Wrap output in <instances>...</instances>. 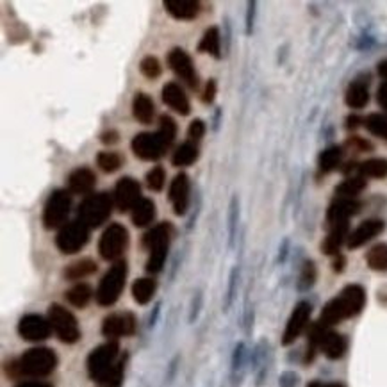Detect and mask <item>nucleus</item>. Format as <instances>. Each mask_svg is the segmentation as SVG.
I'll use <instances>...</instances> for the list:
<instances>
[{"label":"nucleus","instance_id":"f257e3e1","mask_svg":"<svg viewBox=\"0 0 387 387\" xmlns=\"http://www.w3.org/2000/svg\"><path fill=\"white\" fill-rule=\"evenodd\" d=\"M88 373L95 382L108 387H120L124 380V361L120 359V345L108 341L91 352Z\"/></svg>","mask_w":387,"mask_h":387},{"label":"nucleus","instance_id":"f03ea898","mask_svg":"<svg viewBox=\"0 0 387 387\" xmlns=\"http://www.w3.org/2000/svg\"><path fill=\"white\" fill-rule=\"evenodd\" d=\"M177 138V124L168 115L159 118V131L157 132H141L132 140L131 147L134 156L143 161H157L165 156Z\"/></svg>","mask_w":387,"mask_h":387},{"label":"nucleus","instance_id":"7ed1b4c3","mask_svg":"<svg viewBox=\"0 0 387 387\" xmlns=\"http://www.w3.org/2000/svg\"><path fill=\"white\" fill-rule=\"evenodd\" d=\"M366 305V291L363 286L352 284L346 286L338 297L332 298L329 304L323 307L322 316H320V325L330 329V327L338 325V323L350 320V318L361 314V311Z\"/></svg>","mask_w":387,"mask_h":387},{"label":"nucleus","instance_id":"20e7f679","mask_svg":"<svg viewBox=\"0 0 387 387\" xmlns=\"http://www.w3.org/2000/svg\"><path fill=\"white\" fill-rule=\"evenodd\" d=\"M56 366H58L56 352L45 346H38L25 352L18 361L8 364V375L13 379H20V377L42 379V377H49Z\"/></svg>","mask_w":387,"mask_h":387},{"label":"nucleus","instance_id":"39448f33","mask_svg":"<svg viewBox=\"0 0 387 387\" xmlns=\"http://www.w3.org/2000/svg\"><path fill=\"white\" fill-rule=\"evenodd\" d=\"M173 234V227L170 222L159 223L145 234L143 247L149 250V261H147V272L149 273H159L166 263V256H168L170 239Z\"/></svg>","mask_w":387,"mask_h":387},{"label":"nucleus","instance_id":"423d86ee","mask_svg":"<svg viewBox=\"0 0 387 387\" xmlns=\"http://www.w3.org/2000/svg\"><path fill=\"white\" fill-rule=\"evenodd\" d=\"M115 207V198L109 193L90 195L79 206V222L90 229H97L109 220Z\"/></svg>","mask_w":387,"mask_h":387},{"label":"nucleus","instance_id":"0eeeda50","mask_svg":"<svg viewBox=\"0 0 387 387\" xmlns=\"http://www.w3.org/2000/svg\"><path fill=\"white\" fill-rule=\"evenodd\" d=\"M125 279H127V264L124 261H118V263L113 264L108 273L100 280L95 293L97 304L102 305V307L116 304L125 288Z\"/></svg>","mask_w":387,"mask_h":387},{"label":"nucleus","instance_id":"6e6552de","mask_svg":"<svg viewBox=\"0 0 387 387\" xmlns=\"http://www.w3.org/2000/svg\"><path fill=\"white\" fill-rule=\"evenodd\" d=\"M49 322L52 330L59 339L66 345H74L81 339V329H79L77 318L65 309L63 305L52 304L49 307Z\"/></svg>","mask_w":387,"mask_h":387},{"label":"nucleus","instance_id":"1a4fd4ad","mask_svg":"<svg viewBox=\"0 0 387 387\" xmlns=\"http://www.w3.org/2000/svg\"><path fill=\"white\" fill-rule=\"evenodd\" d=\"M72 209V193L68 190H56L50 193L49 200L43 209V223L45 229H59L65 227L66 218Z\"/></svg>","mask_w":387,"mask_h":387},{"label":"nucleus","instance_id":"9d476101","mask_svg":"<svg viewBox=\"0 0 387 387\" xmlns=\"http://www.w3.org/2000/svg\"><path fill=\"white\" fill-rule=\"evenodd\" d=\"M129 247V231L122 223H111L104 231L102 238L99 241V254L106 261H116L124 256V252Z\"/></svg>","mask_w":387,"mask_h":387},{"label":"nucleus","instance_id":"9b49d317","mask_svg":"<svg viewBox=\"0 0 387 387\" xmlns=\"http://www.w3.org/2000/svg\"><path fill=\"white\" fill-rule=\"evenodd\" d=\"M88 241H90V227L84 225L83 222H72L66 223L58 232L56 247L66 256H72L83 250Z\"/></svg>","mask_w":387,"mask_h":387},{"label":"nucleus","instance_id":"f8f14e48","mask_svg":"<svg viewBox=\"0 0 387 387\" xmlns=\"http://www.w3.org/2000/svg\"><path fill=\"white\" fill-rule=\"evenodd\" d=\"M138 329L136 316L132 313H116L108 316L102 323V334L109 339L129 338L134 336Z\"/></svg>","mask_w":387,"mask_h":387},{"label":"nucleus","instance_id":"ddd939ff","mask_svg":"<svg viewBox=\"0 0 387 387\" xmlns=\"http://www.w3.org/2000/svg\"><path fill=\"white\" fill-rule=\"evenodd\" d=\"M311 313H313V307H311L309 302H300V304L293 309L284 334H282V345L288 346L300 338L302 332H304L305 327H307V323H309Z\"/></svg>","mask_w":387,"mask_h":387},{"label":"nucleus","instance_id":"4468645a","mask_svg":"<svg viewBox=\"0 0 387 387\" xmlns=\"http://www.w3.org/2000/svg\"><path fill=\"white\" fill-rule=\"evenodd\" d=\"M113 198H115V206L118 207L122 213H125V211H132L141 200L140 182L132 177L120 179L118 184H116L115 188V195H113Z\"/></svg>","mask_w":387,"mask_h":387},{"label":"nucleus","instance_id":"2eb2a0df","mask_svg":"<svg viewBox=\"0 0 387 387\" xmlns=\"http://www.w3.org/2000/svg\"><path fill=\"white\" fill-rule=\"evenodd\" d=\"M50 332H52L50 322L43 316H40V314H25L20 320V323H18V334L25 341H45L50 336Z\"/></svg>","mask_w":387,"mask_h":387},{"label":"nucleus","instance_id":"dca6fc26","mask_svg":"<svg viewBox=\"0 0 387 387\" xmlns=\"http://www.w3.org/2000/svg\"><path fill=\"white\" fill-rule=\"evenodd\" d=\"M168 65L177 77H181L186 84L193 90L198 88V74L191 58L182 49H173L168 54Z\"/></svg>","mask_w":387,"mask_h":387},{"label":"nucleus","instance_id":"f3484780","mask_svg":"<svg viewBox=\"0 0 387 387\" xmlns=\"http://www.w3.org/2000/svg\"><path fill=\"white\" fill-rule=\"evenodd\" d=\"M190 191L191 182L186 173H179L177 177L173 179L170 184V202H172L173 211L177 216H184L190 207Z\"/></svg>","mask_w":387,"mask_h":387},{"label":"nucleus","instance_id":"a211bd4d","mask_svg":"<svg viewBox=\"0 0 387 387\" xmlns=\"http://www.w3.org/2000/svg\"><path fill=\"white\" fill-rule=\"evenodd\" d=\"M384 229H386V223H384L382 220H366V222L361 223V225L348 236V248L355 250V248H361L363 245L370 243L371 239L382 234Z\"/></svg>","mask_w":387,"mask_h":387},{"label":"nucleus","instance_id":"6ab92c4d","mask_svg":"<svg viewBox=\"0 0 387 387\" xmlns=\"http://www.w3.org/2000/svg\"><path fill=\"white\" fill-rule=\"evenodd\" d=\"M361 211V204L352 198H338L327 211V223L330 227L339 223H348V220Z\"/></svg>","mask_w":387,"mask_h":387},{"label":"nucleus","instance_id":"aec40b11","mask_svg":"<svg viewBox=\"0 0 387 387\" xmlns=\"http://www.w3.org/2000/svg\"><path fill=\"white\" fill-rule=\"evenodd\" d=\"M163 102L182 116H188L191 111L190 99L177 83H168L163 88Z\"/></svg>","mask_w":387,"mask_h":387},{"label":"nucleus","instance_id":"412c9836","mask_svg":"<svg viewBox=\"0 0 387 387\" xmlns=\"http://www.w3.org/2000/svg\"><path fill=\"white\" fill-rule=\"evenodd\" d=\"M95 186L97 175L90 168H77L68 175V191L74 195H90Z\"/></svg>","mask_w":387,"mask_h":387},{"label":"nucleus","instance_id":"4be33fe9","mask_svg":"<svg viewBox=\"0 0 387 387\" xmlns=\"http://www.w3.org/2000/svg\"><path fill=\"white\" fill-rule=\"evenodd\" d=\"M165 9L177 20H195L200 13L198 0H165Z\"/></svg>","mask_w":387,"mask_h":387},{"label":"nucleus","instance_id":"5701e85b","mask_svg":"<svg viewBox=\"0 0 387 387\" xmlns=\"http://www.w3.org/2000/svg\"><path fill=\"white\" fill-rule=\"evenodd\" d=\"M154 113H156V106H154V100L150 99L147 93H136L134 100H132V115L134 118L143 125L152 124Z\"/></svg>","mask_w":387,"mask_h":387},{"label":"nucleus","instance_id":"b1692460","mask_svg":"<svg viewBox=\"0 0 387 387\" xmlns=\"http://www.w3.org/2000/svg\"><path fill=\"white\" fill-rule=\"evenodd\" d=\"M348 223H339V225L330 227L329 236L325 238L322 245V250L327 256H339V248L345 243V239H348Z\"/></svg>","mask_w":387,"mask_h":387},{"label":"nucleus","instance_id":"393cba45","mask_svg":"<svg viewBox=\"0 0 387 387\" xmlns=\"http://www.w3.org/2000/svg\"><path fill=\"white\" fill-rule=\"evenodd\" d=\"M345 100L352 109L366 108L368 102H370V90H368V83L359 81V79L357 81H354V83L348 86V90H346Z\"/></svg>","mask_w":387,"mask_h":387},{"label":"nucleus","instance_id":"a878e982","mask_svg":"<svg viewBox=\"0 0 387 387\" xmlns=\"http://www.w3.org/2000/svg\"><path fill=\"white\" fill-rule=\"evenodd\" d=\"M198 52L202 54H211L213 58L220 59L222 58V36H220L218 27H209V29L204 33L202 40L198 43Z\"/></svg>","mask_w":387,"mask_h":387},{"label":"nucleus","instance_id":"bb28decb","mask_svg":"<svg viewBox=\"0 0 387 387\" xmlns=\"http://www.w3.org/2000/svg\"><path fill=\"white\" fill-rule=\"evenodd\" d=\"M156 218V204L150 198H141L134 209H132V223L136 227H147Z\"/></svg>","mask_w":387,"mask_h":387},{"label":"nucleus","instance_id":"cd10ccee","mask_svg":"<svg viewBox=\"0 0 387 387\" xmlns=\"http://www.w3.org/2000/svg\"><path fill=\"white\" fill-rule=\"evenodd\" d=\"M156 280L154 279H138L134 284H132V298L134 302L140 305H147L152 300L154 293H156Z\"/></svg>","mask_w":387,"mask_h":387},{"label":"nucleus","instance_id":"c85d7f7f","mask_svg":"<svg viewBox=\"0 0 387 387\" xmlns=\"http://www.w3.org/2000/svg\"><path fill=\"white\" fill-rule=\"evenodd\" d=\"M97 263L93 259H81L77 263H72L70 266H66L65 279L66 280H81L84 277H90L97 272Z\"/></svg>","mask_w":387,"mask_h":387},{"label":"nucleus","instance_id":"c756f323","mask_svg":"<svg viewBox=\"0 0 387 387\" xmlns=\"http://www.w3.org/2000/svg\"><path fill=\"white\" fill-rule=\"evenodd\" d=\"M93 298V289L90 284H75L74 288L66 291V300L77 309H84Z\"/></svg>","mask_w":387,"mask_h":387},{"label":"nucleus","instance_id":"7c9ffc66","mask_svg":"<svg viewBox=\"0 0 387 387\" xmlns=\"http://www.w3.org/2000/svg\"><path fill=\"white\" fill-rule=\"evenodd\" d=\"M366 263L373 272L387 273V243H379L371 247L366 254Z\"/></svg>","mask_w":387,"mask_h":387},{"label":"nucleus","instance_id":"2f4dec72","mask_svg":"<svg viewBox=\"0 0 387 387\" xmlns=\"http://www.w3.org/2000/svg\"><path fill=\"white\" fill-rule=\"evenodd\" d=\"M198 159V147L193 141H186L179 147L172 157L173 166H190Z\"/></svg>","mask_w":387,"mask_h":387},{"label":"nucleus","instance_id":"473e14b6","mask_svg":"<svg viewBox=\"0 0 387 387\" xmlns=\"http://www.w3.org/2000/svg\"><path fill=\"white\" fill-rule=\"evenodd\" d=\"M364 190H366V181H364V177H350L346 179V181H343L341 184L336 188V195H338L339 198H352V200H355V197L363 193Z\"/></svg>","mask_w":387,"mask_h":387},{"label":"nucleus","instance_id":"72a5a7b5","mask_svg":"<svg viewBox=\"0 0 387 387\" xmlns=\"http://www.w3.org/2000/svg\"><path fill=\"white\" fill-rule=\"evenodd\" d=\"M361 177L386 179L387 177V159H368L359 165Z\"/></svg>","mask_w":387,"mask_h":387},{"label":"nucleus","instance_id":"f704fd0d","mask_svg":"<svg viewBox=\"0 0 387 387\" xmlns=\"http://www.w3.org/2000/svg\"><path fill=\"white\" fill-rule=\"evenodd\" d=\"M343 159V150L341 147H329L320 154V172L330 173L332 170H336L339 166Z\"/></svg>","mask_w":387,"mask_h":387},{"label":"nucleus","instance_id":"c9c22d12","mask_svg":"<svg viewBox=\"0 0 387 387\" xmlns=\"http://www.w3.org/2000/svg\"><path fill=\"white\" fill-rule=\"evenodd\" d=\"M124 161V156L118 152H100L99 156H97V165L106 173H115L116 170L122 168Z\"/></svg>","mask_w":387,"mask_h":387},{"label":"nucleus","instance_id":"e433bc0d","mask_svg":"<svg viewBox=\"0 0 387 387\" xmlns=\"http://www.w3.org/2000/svg\"><path fill=\"white\" fill-rule=\"evenodd\" d=\"M368 131L377 138L387 140V115H380V113H373L364 120Z\"/></svg>","mask_w":387,"mask_h":387},{"label":"nucleus","instance_id":"4c0bfd02","mask_svg":"<svg viewBox=\"0 0 387 387\" xmlns=\"http://www.w3.org/2000/svg\"><path fill=\"white\" fill-rule=\"evenodd\" d=\"M316 277H318L316 264H314L313 261H305L304 266H302L300 279H298V289L307 291V289L313 288L314 282H316Z\"/></svg>","mask_w":387,"mask_h":387},{"label":"nucleus","instance_id":"58836bf2","mask_svg":"<svg viewBox=\"0 0 387 387\" xmlns=\"http://www.w3.org/2000/svg\"><path fill=\"white\" fill-rule=\"evenodd\" d=\"M140 70L145 77L150 79V81H154V79L161 77L163 66L157 58H154V56H147V58H143V61H141Z\"/></svg>","mask_w":387,"mask_h":387},{"label":"nucleus","instance_id":"ea45409f","mask_svg":"<svg viewBox=\"0 0 387 387\" xmlns=\"http://www.w3.org/2000/svg\"><path fill=\"white\" fill-rule=\"evenodd\" d=\"M147 184L152 191H161L166 184V172L163 166H156L147 173Z\"/></svg>","mask_w":387,"mask_h":387},{"label":"nucleus","instance_id":"a19ab883","mask_svg":"<svg viewBox=\"0 0 387 387\" xmlns=\"http://www.w3.org/2000/svg\"><path fill=\"white\" fill-rule=\"evenodd\" d=\"M206 134V124L202 120H193L190 124V129H188V136H190L191 141H200Z\"/></svg>","mask_w":387,"mask_h":387},{"label":"nucleus","instance_id":"79ce46f5","mask_svg":"<svg viewBox=\"0 0 387 387\" xmlns=\"http://www.w3.org/2000/svg\"><path fill=\"white\" fill-rule=\"evenodd\" d=\"M216 90H218V84H216L215 79H211L209 83L206 84V90H204V97H202L204 102H206V104H213V102H215Z\"/></svg>","mask_w":387,"mask_h":387},{"label":"nucleus","instance_id":"37998d69","mask_svg":"<svg viewBox=\"0 0 387 387\" xmlns=\"http://www.w3.org/2000/svg\"><path fill=\"white\" fill-rule=\"evenodd\" d=\"M348 145H350V147H354L355 150H359V152H366V150H371V145L368 143V141H364L363 138H359V136L350 138V140H348Z\"/></svg>","mask_w":387,"mask_h":387},{"label":"nucleus","instance_id":"c03bdc74","mask_svg":"<svg viewBox=\"0 0 387 387\" xmlns=\"http://www.w3.org/2000/svg\"><path fill=\"white\" fill-rule=\"evenodd\" d=\"M100 141L104 145H115L120 141V134L116 131H106L100 134Z\"/></svg>","mask_w":387,"mask_h":387},{"label":"nucleus","instance_id":"a18cd8bd","mask_svg":"<svg viewBox=\"0 0 387 387\" xmlns=\"http://www.w3.org/2000/svg\"><path fill=\"white\" fill-rule=\"evenodd\" d=\"M297 375L291 373V371H288V373H284V375L280 377V387H295L297 386Z\"/></svg>","mask_w":387,"mask_h":387},{"label":"nucleus","instance_id":"49530a36","mask_svg":"<svg viewBox=\"0 0 387 387\" xmlns=\"http://www.w3.org/2000/svg\"><path fill=\"white\" fill-rule=\"evenodd\" d=\"M377 100H379L380 108L387 113V83H384L379 88V93H377Z\"/></svg>","mask_w":387,"mask_h":387},{"label":"nucleus","instance_id":"de8ad7c7","mask_svg":"<svg viewBox=\"0 0 387 387\" xmlns=\"http://www.w3.org/2000/svg\"><path fill=\"white\" fill-rule=\"evenodd\" d=\"M254 13H256V2H250V4H248L247 15V34H250L252 27H254Z\"/></svg>","mask_w":387,"mask_h":387},{"label":"nucleus","instance_id":"09e8293b","mask_svg":"<svg viewBox=\"0 0 387 387\" xmlns=\"http://www.w3.org/2000/svg\"><path fill=\"white\" fill-rule=\"evenodd\" d=\"M241 357H243V345H238L234 352V370H238L239 364H241Z\"/></svg>","mask_w":387,"mask_h":387},{"label":"nucleus","instance_id":"8fccbe9b","mask_svg":"<svg viewBox=\"0 0 387 387\" xmlns=\"http://www.w3.org/2000/svg\"><path fill=\"white\" fill-rule=\"evenodd\" d=\"M231 239H234V227H236V211H238V207H236V198L232 200V207H231Z\"/></svg>","mask_w":387,"mask_h":387},{"label":"nucleus","instance_id":"3c124183","mask_svg":"<svg viewBox=\"0 0 387 387\" xmlns=\"http://www.w3.org/2000/svg\"><path fill=\"white\" fill-rule=\"evenodd\" d=\"M234 284H236V270L231 275V288H229V295H227V305H231L232 300V293H234Z\"/></svg>","mask_w":387,"mask_h":387},{"label":"nucleus","instance_id":"603ef678","mask_svg":"<svg viewBox=\"0 0 387 387\" xmlns=\"http://www.w3.org/2000/svg\"><path fill=\"white\" fill-rule=\"evenodd\" d=\"M307 387H345L339 382H330V384H322V382H311Z\"/></svg>","mask_w":387,"mask_h":387},{"label":"nucleus","instance_id":"864d4df0","mask_svg":"<svg viewBox=\"0 0 387 387\" xmlns=\"http://www.w3.org/2000/svg\"><path fill=\"white\" fill-rule=\"evenodd\" d=\"M334 270H336L338 273H341L343 270H345V257L338 256V259H336V263H334Z\"/></svg>","mask_w":387,"mask_h":387},{"label":"nucleus","instance_id":"5fc2aeb1","mask_svg":"<svg viewBox=\"0 0 387 387\" xmlns=\"http://www.w3.org/2000/svg\"><path fill=\"white\" fill-rule=\"evenodd\" d=\"M346 122H348V129H357L363 120L359 118V116H350V118L346 120Z\"/></svg>","mask_w":387,"mask_h":387},{"label":"nucleus","instance_id":"6e6d98bb","mask_svg":"<svg viewBox=\"0 0 387 387\" xmlns=\"http://www.w3.org/2000/svg\"><path fill=\"white\" fill-rule=\"evenodd\" d=\"M17 387H52L50 384H45V382H25V384H20V386Z\"/></svg>","mask_w":387,"mask_h":387},{"label":"nucleus","instance_id":"4d7b16f0","mask_svg":"<svg viewBox=\"0 0 387 387\" xmlns=\"http://www.w3.org/2000/svg\"><path fill=\"white\" fill-rule=\"evenodd\" d=\"M379 74H380V77L387 79V59L386 61L379 63Z\"/></svg>","mask_w":387,"mask_h":387}]
</instances>
